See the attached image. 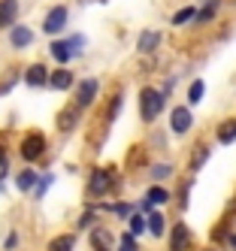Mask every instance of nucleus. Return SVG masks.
<instances>
[{
	"label": "nucleus",
	"instance_id": "1",
	"mask_svg": "<svg viewBox=\"0 0 236 251\" xmlns=\"http://www.w3.org/2000/svg\"><path fill=\"white\" fill-rule=\"evenodd\" d=\"M160 112H163V94L155 91V88H142L139 91V118L145 124H152Z\"/></svg>",
	"mask_w": 236,
	"mask_h": 251
},
{
	"label": "nucleus",
	"instance_id": "2",
	"mask_svg": "<svg viewBox=\"0 0 236 251\" xmlns=\"http://www.w3.org/2000/svg\"><path fill=\"white\" fill-rule=\"evenodd\" d=\"M112 191V173L109 170H91L88 176V194L91 197H103Z\"/></svg>",
	"mask_w": 236,
	"mask_h": 251
},
{
	"label": "nucleus",
	"instance_id": "3",
	"mask_svg": "<svg viewBox=\"0 0 236 251\" xmlns=\"http://www.w3.org/2000/svg\"><path fill=\"white\" fill-rule=\"evenodd\" d=\"M46 154V136L43 133H27L22 139V157L25 160H40Z\"/></svg>",
	"mask_w": 236,
	"mask_h": 251
},
{
	"label": "nucleus",
	"instance_id": "4",
	"mask_svg": "<svg viewBox=\"0 0 236 251\" xmlns=\"http://www.w3.org/2000/svg\"><path fill=\"white\" fill-rule=\"evenodd\" d=\"M170 127H173V133H188L194 127V112L188 106H176L170 112Z\"/></svg>",
	"mask_w": 236,
	"mask_h": 251
},
{
	"label": "nucleus",
	"instance_id": "5",
	"mask_svg": "<svg viewBox=\"0 0 236 251\" xmlns=\"http://www.w3.org/2000/svg\"><path fill=\"white\" fill-rule=\"evenodd\" d=\"M67 25V6H52L49 15L43 19V30L46 33H61Z\"/></svg>",
	"mask_w": 236,
	"mask_h": 251
},
{
	"label": "nucleus",
	"instance_id": "6",
	"mask_svg": "<svg viewBox=\"0 0 236 251\" xmlns=\"http://www.w3.org/2000/svg\"><path fill=\"white\" fill-rule=\"evenodd\" d=\"M97 88H100L97 79H85V82H79V88H76V106H79V109H85V106L94 103Z\"/></svg>",
	"mask_w": 236,
	"mask_h": 251
},
{
	"label": "nucleus",
	"instance_id": "7",
	"mask_svg": "<svg viewBox=\"0 0 236 251\" xmlns=\"http://www.w3.org/2000/svg\"><path fill=\"white\" fill-rule=\"evenodd\" d=\"M191 245V230L188 224H173V233H170V251H188Z\"/></svg>",
	"mask_w": 236,
	"mask_h": 251
},
{
	"label": "nucleus",
	"instance_id": "8",
	"mask_svg": "<svg viewBox=\"0 0 236 251\" xmlns=\"http://www.w3.org/2000/svg\"><path fill=\"white\" fill-rule=\"evenodd\" d=\"M25 82H27V88H46L49 85V70H46V64H30L25 70Z\"/></svg>",
	"mask_w": 236,
	"mask_h": 251
},
{
	"label": "nucleus",
	"instance_id": "9",
	"mask_svg": "<svg viewBox=\"0 0 236 251\" xmlns=\"http://www.w3.org/2000/svg\"><path fill=\"white\" fill-rule=\"evenodd\" d=\"M76 85V76L70 73V70H54V73H49V88L52 91H70V88Z\"/></svg>",
	"mask_w": 236,
	"mask_h": 251
},
{
	"label": "nucleus",
	"instance_id": "10",
	"mask_svg": "<svg viewBox=\"0 0 236 251\" xmlns=\"http://www.w3.org/2000/svg\"><path fill=\"white\" fill-rule=\"evenodd\" d=\"M88 239H91V248L94 251H112V233L103 230V227H94L88 233Z\"/></svg>",
	"mask_w": 236,
	"mask_h": 251
},
{
	"label": "nucleus",
	"instance_id": "11",
	"mask_svg": "<svg viewBox=\"0 0 236 251\" xmlns=\"http://www.w3.org/2000/svg\"><path fill=\"white\" fill-rule=\"evenodd\" d=\"M79 124V106H64L61 115H58V130H73Z\"/></svg>",
	"mask_w": 236,
	"mask_h": 251
},
{
	"label": "nucleus",
	"instance_id": "12",
	"mask_svg": "<svg viewBox=\"0 0 236 251\" xmlns=\"http://www.w3.org/2000/svg\"><path fill=\"white\" fill-rule=\"evenodd\" d=\"M18 15V0H0V27H12Z\"/></svg>",
	"mask_w": 236,
	"mask_h": 251
},
{
	"label": "nucleus",
	"instance_id": "13",
	"mask_svg": "<svg viewBox=\"0 0 236 251\" xmlns=\"http://www.w3.org/2000/svg\"><path fill=\"white\" fill-rule=\"evenodd\" d=\"M215 136H218V142H221V146H230V142H236V118H227V121L218 124Z\"/></svg>",
	"mask_w": 236,
	"mask_h": 251
},
{
	"label": "nucleus",
	"instance_id": "14",
	"mask_svg": "<svg viewBox=\"0 0 236 251\" xmlns=\"http://www.w3.org/2000/svg\"><path fill=\"white\" fill-rule=\"evenodd\" d=\"M9 43H12V49H27L30 43H33V33H30V27H12V33H9Z\"/></svg>",
	"mask_w": 236,
	"mask_h": 251
},
{
	"label": "nucleus",
	"instance_id": "15",
	"mask_svg": "<svg viewBox=\"0 0 236 251\" xmlns=\"http://www.w3.org/2000/svg\"><path fill=\"white\" fill-rule=\"evenodd\" d=\"M160 46V33L157 30H145L142 37H139V43H136V49L142 51V55H149V51H155Z\"/></svg>",
	"mask_w": 236,
	"mask_h": 251
},
{
	"label": "nucleus",
	"instance_id": "16",
	"mask_svg": "<svg viewBox=\"0 0 236 251\" xmlns=\"http://www.w3.org/2000/svg\"><path fill=\"white\" fill-rule=\"evenodd\" d=\"M76 248V236L73 233H64V236H54L49 242V251H73Z\"/></svg>",
	"mask_w": 236,
	"mask_h": 251
},
{
	"label": "nucleus",
	"instance_id": "17",
	"mask_svg": "<svg viewBox=\"0 0 236 251\" xmlns=\"http://www.w3.org/2000/svg\"><path fill=\"white\" fill-rule=\"evenodd\" d=\"M49 49H52V55L58 58V64H70V58H76V55H73V49L67 46V40H61V43H52Z\"/></svg>",
	"mask_w": 236,
	"mask_h": 251
},
{
	"label": "nucleus",
	"instance_id": "18",
	"mask_svg": "<svg viewBox=\"0 0 236 251\" xmlns=\"http://www.w3.org/2000/svg\"><path fill=\"white\" fill-rule=\"evenodd\" d=\"M36 182H40V178H36V173H30V170H25V173H18V176H15V188H18V191H25V194L33 191Z\"/></svg>",
	"mask_w": 236,
	"mask_h": 251
},
{
	"label": "nucleus",
	"instance_id": "19",
	"mask_svg": "<svg viewBox=\"0 0 236 251\" xmlns=\"http://www.w3.org/2000/svg\"><path fill=\"white\" fill-rule=\"evenodd\" d=\"M191 19H197V9H194V6H182V9L173 15V25H188Z\"/></svg>",
	"mask_w": 236,
	"mask_h": 251
},
{
	"label": "nucleus",
	"instance_id": "20",
	"mask_svg": "<svg viewBox=\"0 0 236 251\" xmlns=\"http://www.w3.org/2000/svg\"><path fill=\"white\" fill-rule=\"evenodd\" d=\"M149 230H152V236H163V215L160 212L149 215Z\"/></svg>",
	"mask_w": 236,
	"mask_h": 251
},
{
	"label": "nucleus",
	"instance_id": "21",
	"mask_svg": "<svg viewBox=\"0 0 236 251\" xmlns=\"http://www.w3.org/2000/svg\"><path fill=\"white\" fill-rule=\"evenodd\" d=\"M218 12V0H212V3H206L203 9H197V22H212Z\"/></svg>",
	"mask_w": 236,
	"mask_h": 251
},
{
	"label": "nucleus",
	"instance_id": "22",
	"mask_svg": "<svg viewBox=\"0 0 236 251\" xmlns=\"http://www.w3.org/2000/svg\"><path fill=\"white\" fill-rule=\"evenodd\" d=\"M200 100H203V82L197 79V82H191V88H188V103H191V106H197Z\"/></svg>",
	"mask_w": 236,
	"mask_h": 251
},
{
	"label": "nucleus",
	"instance_id": "23",
	"mask_svg": "<svg viewBox=\"0 0 236 251\" xmlns=\"http://www.w3.org/2000/svg\"><path fill=\"white\" fill-rule=\"evenodd\" d=\"M145 230H149V221L142 218V212L131 215V233H133V236H139V233H145Z\"/></svg>",
	"mask_w": 236,
	"mask_h": 251
},
{
	"label": "nucleus",
	"instance_id": "24",
	"mask_svg": "<svg viewBox=\"0 0 236 251\" xmlns=\"http://www.w3.org/2000/svg\"><path fill=\"white\" fill-rule=\"evenodd\" d=\"M206 157H209V146H200L194 151V157H191V170H200V167L206 164Z\"/></svg>",
	"mask_w": 236,
	"mask_h": 251
},
{
	"label": "nucleus",
	"instance_id": "25",
	"mask_svg": "<svg viewBox=\"0 0 236 251\" xmlns=\"http://www.w3.org/2000/svg\"><path fill=\"white\" fill-rule=\"evenodd\" d=\"M118 251H136V236L133 233H121L118 236Z\"/></svg>",
	"mask_w": 236,
	"mask_h": 251
},
{
	"label": "nucleus",
	"instance_id": "26",
	"mask_svg": "<svg viewBox=\"0 0 236 251\" xmlns=\"http://www.w3.org/2000/svg\"><path fill=\"white\" fill-rule=\"evenodd\" d=\"M121 106H124V97H121V94H115V97H112V103H109L106 118H109V121H115V118H118V112H121Z\"/></svg>",
	"mask_w": 236,
	"mask_h": 251
},
{
	"label": "nucleus",
	"instance_id": "27",
	"mask_svg": "<svg viewBox=\"0 0 236 251\" xmlns=\"http://www.w3.org/2000/svg\"><path fill=\"white\" fill-rule=\"evenodd\" d=\"M149 200H152V203H170V191H163V188H152V191H149Z\"/></svg>",
	"mask_w": 236,
	"mask_h": 251
},
{
	"label": "nucleus",
	"instance_id": "28",
	"mask_svg": "<svg viewBox=\"0 0 236 251\" xmlns=\"http://www.w3.org/2000/svg\"><path fill=\"white\" fill-rule=\"evenodd\" d=\"M170 176H173V167L170 164H160V167L152 170V178H170Z\"/></svg>",
	"mask_w": 236,
	"mask_h": 251
},
{
	"label": "nucleus",
	"instance_id": "29",
	"mask_svg": "<svg viewBox=\"0 0 236 251\" xmlns=\"http://www.w3.org/2000/svg\"><path fill=\"white\" fill-rule=\"evenodd\" d=\"M109 209H112V212L118 215V218H127V215H131V209H133V206H131V203H115V206H109Z\"/></svg>",
	"mask_w": 236,
	"mask_h": 251
},
{
	"label": "nucleus",
	"instance_id": "30",
	"mask_svg": "<svg viewBox=\"0 0 236 251\" xmlns=\"http://www.w3.org/2000/svg\"><path fill=\"white\" fill-rule=\"evenodd\" d=\"M36 185H40V188H36V197H43V194H46V188L52 185V176H46V178H40V182H36Z\"/></svg>",
	"mask_w": 236,
	"mask_h": 251
},
{
	"label": "nucleus",
	"instance_id": "31",
	"mask_svg": "<svg viewBox=\"0 0 236 251\" xmlns=\"http://www.w3.org/2000/svg\"><path fill=\"white\" fill-rule=\"evenodd\" d=\"M139 212H142V215H152V212H155V203L149 200V197H145V200L139 203Z\"/></svg>",
	"mask_w": 236,
	"mask_h": 251
},
{
	"label": "nucleus",
	"instance_id": "32",
	"mask_svg": "<svg viewBox=\"0 0 236 251\" xmlns=\"http://www.w3.org/2000/svg\"><path fill=\"white\" fill-rule=\"evenodd\" d=\"M91 218H94V209H88V212L82 215V221H79V227H88V224H91Z\"/></svg>",
	"mask_w": 236,
	"mask_h": 251
},
{
	"label": "nucleus",
	"instance_id": "33",
	"mask_svg": "<svg viewBox=\"0 0 236 251\" xmlns=\"http://www.w3.org/2000/svg\"><path fill=\"white\" fill-rule=\"evenodd\" d=\"M18 245V236H15V233H9V236H6V248H15Z\"/></svg>",
	"mask_w": 236,
	"mask_h": 251
},
{
	"label": "nucleus",
	"instance_id": "34",
	"mask_svg": "<svg viewBox=\"0 0 236 251\" xmlns=\"http://www.w3.org/2000/svg\"><path fill=\"white\" fill-rule=\"evenodd\" d=\"M3 164H6V149L0 146V167H3Z\"/></svg>",
	"mask_w": 236,
	"mask_h": 251
}]
</instances>
